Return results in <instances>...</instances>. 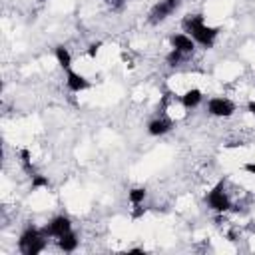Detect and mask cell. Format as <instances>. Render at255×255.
Returning a JSON list of instances; mask_svg holds the SVG:
<instances>
[{
	"mask_svg": "<svg viewBox=\"0 0 255 255\" xmlns=\"http://www.w3.org/2000/svg\"><path fill=\"white\" fill-rule=\"evenodd\" d=\"M181 28L187 36L193 38V42L201 44L203 48H213L215 38L219 36V28L215 26H207L203 20V14H189L183 18Z\"/></svg>",
	"mask_w": 255,
	"mask_h": 255,
	"instance_id": "6da1fadb",
	"label": "cell"
},
{
	"mask_svg": "<svg viewBox=\"0 0 255 255\" xmlns=\"http://www.w3.org/2000/svg\"><path fill=\"white\" fill-rule=\"evenodd\" d=\"M46 233L44 229H38V227H28L22 231L20 239H18V249L24 253V255H38L44 247H46Z\"/></svg>",
	"mask_w": 255,
	"mask_h": 255,
	"instance_id": "7a4b0ae2",
	"label": "cell"
},
{
	"mask_svg": "<svg viewBox=\"0 0 255 255\" xmlns=\"http://www.w3.org/2000/svg\"><path fill=\"white\" fill-rule=\"evenodd\" d=\"M205 201H207V205H209L215 213H225V211H229V209L233 207L231 201H229V195L225 193V181H223V179L213 185V189L207 193Z\"/></svg>",
	"mask_w": 255,
	"mask_h": 255,
	"instance_id": "3957f363",
	"label": "cell"
},
{
	"mask_svg": "<svg viewBox=\"0 0 255 255\" xmlns=\"http://www.w3.org/2000/svg\"><path fill=\"white\" fill-rule=\"evenodd\" d=\"M179 4H181V0H159V2L151 8V12H149V22H151V24L163 22L167 16H171V14L179 8Z\"/></svg>",
	"mask_w": 255,
	"mask_h": 255,
	"instance_id": "277c9868",
	"label": "cell"
},
{
	"mask_svg": "<svg viewBox=\"0 0 255 255\" xmlns=\"http://www.w3.org/2000/svg\"><path fill=\"white\" fill-rule=\"evenodd\" d=\"M207 112L215 118H229L235 112V104L227 98H211L207 102Z\"/></svg>",
	"mask_w": 255,
	"mask_h": 255,
	"instance_id": "5b68a950",
	"label": "cell"
},
{
	"mask_svg": "<svg viewBox=\"0 0 255 255\" xmlns=\"http://www.w3.org/2000/svg\"><path fill=\"white\" fill-rule=\"evenodd\" d=\"M68 231H72V221H70V217L68 215H56L46 227H44V233L48 235V237H60V235H64V233H68Z\"/></svg>",
	"mask_w": 255,
	"mask_h": 255,
	"instance_id": "8992f818",
	"label": "cell"
},
{
	"mask_svg": "<svg viewBox=\"0 0 255 255\" xmlns=\"http://www.w3.org/2000/svg\"><path fill=\"white\" fill-rule=\"evenodd\" d=\"M66 86L70 92H84L90 88V80L70 68V70H66Z\"/></svg>",
	"mask_w": 255,
	"mask_h": 255,
	"instance_id": "52a82bcc",
	"label": "cell"
},
{
	"mask_svg": "<svg viewBox=\"0 0 255 255\" xmlns=\"http://www.w3.org/2000/svg\"><path fill=\"white\" fill-rule=\"evenodd\" d=\"M169 42H171V48H175V50H179L181 54H193V50H195V42H193V38L191 36H187V34H173L171 38H169Z\"/></svg>",
	"mask_w": 255,
	"mask_h": 255,
	"instance_id": "ba28073f",
	"label": "cell"
},
{
	"mask_svg": "<svg viewBox=\"0 0 255 255\" xmlns=\"http://www.w3.org/2000/svg\"><path fill=\"white\" fill-rule=\"evenodd\" d=\"M173 128V122L167 120V118H155L147 124V133L153 135V137H159V135H165L167 131H171Z\"/></svg>",
	"mask_w": 255,
	"mask_h": 255,
	"instance_id": "9c48e42d",
	"label": "cell"
},
{
	"mask_svg": "<svg viewBox=\"0 0 255 255\" xmlns=\"http://www.w3.org/2000/svg\"><path fill=\"white\" fill-rule=\"evenodd\" d=\"M201 100H203L201 90H197V88H189V90L181 96V106H183L185 110H193V108H197V106L201 104Z\"/></svg>",
	"mask_w": 255,
	"mask_h": 255,
	"instance_id": "30bf717a",
	"label": "cell"
},
{
	"mask_svg": "<svg viewBox=\"0 0 255 255\" xmlns=\"http://www.w3.org/2000/svg\"><path fill=\"white\" fill-rule=\"evenodd\" d=\"M56 241H58V247H60L64 253H72V251H76V247H78V235H76L74 231H68V233L60 235Z\"/></svg>",
	"mask_w": 255,
	"mask_h": 255,
	"instance_id": "8fae6325",
	"label": "cell"
},
{
	"mask_svg": "<svg viewBox=\"0 0 255 255\" xmlns=\"http://www.w3.org/2000/svg\"><path fill=\"white\" fill-rule=\"evenodd\" d=\"M54 54H56V60L62 66V70H70L72 68V54H70V50L66 46H56Z\"/></svg>",
	"mask_w": 255,
	"mask_h": 255,
	"instance_id": "7c38bea8",
	"label": "cell"
},
{
	"mask_svg": "<svg viewBox=\"0 0 255 255\" xmlns=\"http://www.w3.org/2000/svg\"><path fill=\"white\" fill-rule=\"evenodd\" d=\"M145 195H147V191H145L143 187H133V189L128 191V197H129V201H131L133 205H141L143 199H145Z\"/></svg>",
	"mask_w": 255,
	"mask_h": 255,
	"instance_id": "4fadbf2b",
	"label": "cell"
},
{
	"mask_svg": "<svg viewBox=\"0 0 255 255\" xmlns=\"http://www.w3.org/2000/svg\"><path fill=\"white\" fill-rule=\"evenodd\" d=\"M183 56L185 54H181L179 50H175V48H171V52L165 56V62H167V66H171V68H175V66H179L181 64V60H183Z\"/></svg>",
	"mask_w": 255,
	"mask_h": 255,
	"instance_id": "5bb4252c",
	"label": "cell"
},
{
	"mask_svg": "<svg viewBox=\"0 0 255 255\" xmlns=\"http://www.w3.org/2000/svg\"><path fill=\"white\" fill-rule=\"evenodd\" d=\"M40 187H50V181H48V177L36 173V175L32 177V191H36V189H40Z\"/></svg>",
	"mask_w": 255,
	"mask_h": 255,
	"instance_id": "9a60e30c",
	"label": "cell"
},
{
	"mask_svg": "<svg viewBox=\"0 0 255 255\" xmlns=\"http://www.w3.org/2000/svg\"><path fill=\"white\" fill-rule=\"evenodd\" d=\"M100 48H102V42H94V44H90V48H88V56H90V58H96L98 52H100Z\"/></svg>",
	"mask_w": 255,
	"mask_h": 255,
	"instance_id": "2e32d148",
	"label": "cell"
},
{
	"mask_svg": "<svg viewBox=\"0 0 255 255\" xmlns=\"http://www.w3.org/2000/svg\"><path fill=\"white\" fill-rule=\"evenodd\" d=\"M243 169H245L247 173H251V175H255V161H253V163H245V165H243Z\"/></svg>",
	"mask_w": 255,
	"mask_h": 255,
	"instance_id": "e0dca14e",
	"label": "cell"
},
{
	"mask_svg": "<svg viewBox=\"0 0 255 255\" xmlns=\"http://www.w3.org/2000/svg\"><path fill=\"white\" fill-rule=\"evenodd\" d=\"M247 112H249L251 116H255V100H251V102H247Z\"/></svg>",
	"mask_w": 255,
	"mask_h": 255,
	"instance_id": "ac0fdd59",
	"label": "cell"
},
{
	"mask_svg": "<svg viewBox=\"0 0 255 255\" xmlns=\"http://www.w3.org/2000/svg\"><path fill=\"white\" fill-rule=\"evenodd\" d=\"M128 253H135V255H141V253H143V249H137V247H135V249H129Z\"/></svg>",
	"mask_w": 255,
	"mask_h": 255,
	"instance_id": "d6986e66",
	"label": "cell"
},
{
	"mask_svg": "<svg viewBox=\"0 0 255 255\" xmlns=\"http://www.w3.org/2000/svg\"><path fill=\"white\" fill-rule=\"evenodd\" d=\"M120 2H128V0H120Z\"/></svg>",
	"mask_w": 255,
	"mask_h": 255,
	"instance_id": "ffe728a7",
	"label": "cell"
},
{
	"mask_svg": "<svg viewBox=\"0 0 255 255\" xmlns=\"http://www.w3.org/2000/svg\"><path fill=\"white\" fill-rule=\"evenodd\" d=\"M40 2H46V0H40Z\"/></svg>",
	"mask_w": 255,
	"mask_h": 255,
	"instance_id": "44dd1931",
	"label": "cell"
}]
</instances>
